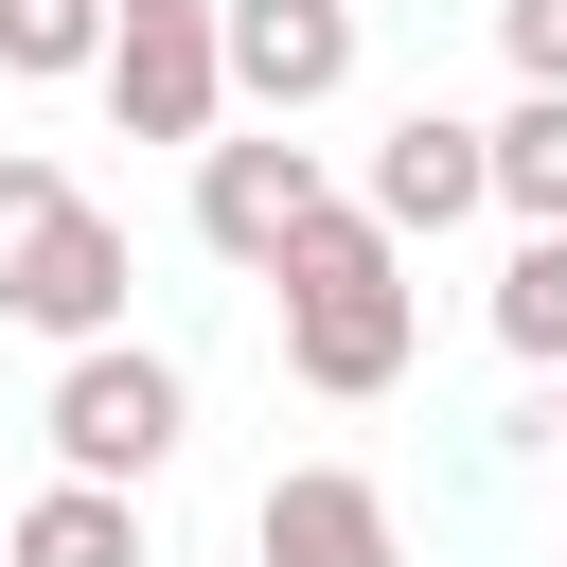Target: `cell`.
<instances>
[{
  "label": "cell",
  "mask_w": 567,
  "mask_h": 567,
  "mask_svg": "<svg viewBox=\"0 0 567 567\" xmlns=\"http://www.w3.org/2000/svg\"><path fill=\"white\" fill-rule=\"evenodd\" d=\"M106 106H124V142H213V106H230L213 0H106Z\"/></svg>",
  "instance_id": "obj_4"
},
{
  "label": "cell",
  "mask_w": 567,
  "mask_h": 567,
  "mask_svg": "<svg viewBox=\"0 0 567 567\" xmlns=\"http://www.w3.org/2000/svg\"><path fill=\"white\" fill-rule=\"evenodd\" d=\"M319 213V142H195V230L230 248V266H284V230Z\"/></svg>",
  "instance_id": "obj_8"
},
{
  "label": "cell",
  "mask_w": 567,
  "mask_h": 567,
  "mask_svg": "<svg viewBox=\"0 0 567 567\" xmlns=\"http://www.w3.org/2000/svg\"><path fill=\"white\" fill-rule=\"evenodd\" d=\"M0 567H142V496L53 478V496H18V514H0Z\"/></svg>",
  "instance_id": "obj_9"
},
{
  "label": "cell",
  "mask_w": 567,
  "mask_h": 567,
  "mask_svg": "<svg viewBox=\"0 0 567 567\" xmlns=\"http://www.w3.org/2000/svg\"><path fill=\"white\" fill-rule=\"evenodd\" d=\"M549 443H567V372H549Z\"/></svg>",
  "instance_id": "obj_14"
},
{
  "label": "cell",
  "mask_w": 567,
  "mask_h": 567,
  "mask_svg": "<svg viewBox=\"0 0 567 567\" xmlns=\"http://www.w3.org/2000/svg\"><path fill=\"white\" fill-rule=\"evenodd\" d=\"M266 284H284V372H301L319 408H372V390L408 372V248H390L354 195H319Z\"/></svg>",
  "instance_id": "obj_1"
},
{
  "label": "cell",
  "mask_w": 567,
  "mask_h": 567,
  "mask_svg": "<svg viewBox=\"0 0 567 567\" xmlns=\"http://www.w3.org/2000/svg\"><path fill=\"white\" fill-rule=\"evenodd\" d=\"M248 549H266V567H408V514H390V478H354V461H284L266 514H248Z\"/></svg>",
  "instance_id": "obj_6"
},
{
  "label": "cell",
  "mask_w": 567,
  "mask_h": 567,
  "mask_svg": "<svg viewBox=\"0 0 567 567\" xmlns=\"http://www.w3.org/2000/svg\"><path fill=\"white\" fill-rule=\"evenodd\" d=\"M478 177L514 230H567V89H514V124H478Z\"/></svg>",
  "instance_id": "obj_10"
},
{
  "label": "cell",
  "mask_w": 567,
  "mask_h": 567,
  "mask_svg": "<svg viewBox=\"0 0 567 567\" xmlns=\"http://www.w3.org/2000/svg\"><path fill=\"white\" fill-rule=\"evenodd\" d=\"M496 53H514V89H567V0H496Z\"/></svg>",
  "instance_id": "obj_13"
},
{
  "label": "cell",
  "mask_w": 567,
  "mask_h": 567,
  "mask_svg": "<svg viewBox=\"0 0 567 567\" xmlns=\"http://www.w3.org/2000/svg\"><path fill=\"white\" fill-rule=\"evenodd\" d=\"M53 461L89 478V496H142L159 461H177V425H195V390H177V354H142V337H89V354H53Z\"/></svg>",
  "instance_id": "obj_2"
},
{
  "label": "cell",
  "mask_w": 567,
  "mask_h": 567,
  "mask_svg": "<svg viewBox=\"0 0 567 567\" xmlns=\"http://www.w3.org/2000/svg\"><path fill=\"white\" fill-rule=\"evenodd\" d=\"M496 354L567 372V230H514V266H496Z\"/></svg>",
  "instance_id": "obj_11"
},
{
  "label": "cell",
  "mask_w": 567,
  "mask_h": 567,
  "mask_svg": "<svg viewBox=\"0 0 567 567\" xmlns=\"http://www.w3.org/2000/svg\"><path fill=\"white\" fill-rule=\"evenodd\" d=\"M213 53L266 124H301V106L354 89V0H213Z\"/></svg>",
  "instance_id": "obj_5"
},
{
  "label": "cell",
  "mask_w": 567,
  "mask_h": 567,
  "mask_svg": "<svg viewBox=\"0 0 567 567\" xmlns=\"http://www.w3.org/2000/svg\"><path fill=\"white\" fill-rule=\"evenodd\" d=\"M0 71H106V0H0Z\"/></svg>",
  "instance_id": "obj_12"
},
{
  "label": "cell",
  "mask_w": 567,
  "mask_h": 567,
  "mask_svg": "<svg viewBox=\"0 0 567 567\" xmlns=\"http://www.w3.org/2000/svg\"><path fill=\"white\" fill-rule=\"evenodd\" d=\"M124 284H142V266H124V230H106L89 195H53V213L0 248V319H18V337H53V354L124 337Z\"/></svg>",
  "instance_id": "obj_3"
},
{
  "label": "cell",
  "mask_w": 567,
  "mask_h": 567,
  "mask_svg": "<svg viewBox=\"0 0 567 567\" xmlns=\"http://www.w3.org/2000/svg\"><path fill=\"white\" fill-rule=\"evenodd\" d=\"M549 567H567V549H549Z\"/></svg>",
  "instance_id": "obj_15"
},
{
  "label": "cell",
  "mask_w": 567,
  "mask_h": 567,
  "mask_svg": "<svg viewBox=\"0 0 567 567\" xmlns=\"http://www.w3.org/2000/svg\"><path fill=\"white\" fill-rule=\"evenodd\" d=\"M390 248H425V230H461V213H496V177H478V124L461 106H408L390 142H372V195H354Z\"/></svg>",
  "instance_id": "obj_7"
}]
</instances>
